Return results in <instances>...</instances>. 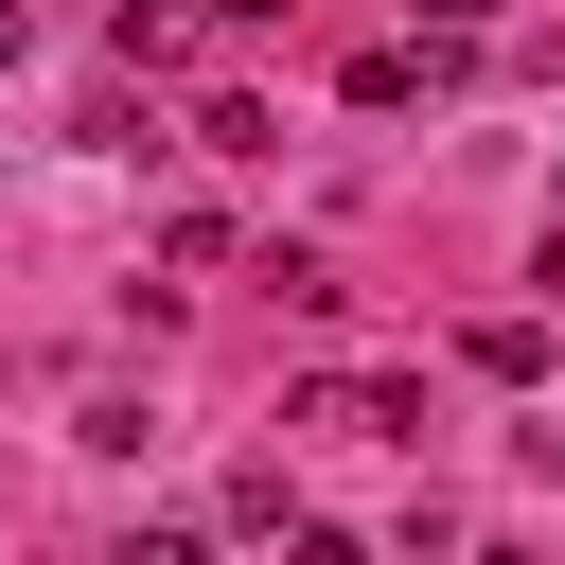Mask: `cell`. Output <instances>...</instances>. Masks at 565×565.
I'll return each mask as SVG.
<instances>
[{"label": "cell", "instance_id": "cell-1", "mask_svg": "<svg viewBox=\"0 0 565 565\" xmlns=\"http://www.w3.org/2000/svg\"><path fill=\"white\" fill-rule=\"evenodd\" d=\"M106 35H124V71H177L212 35V0H106Z\"/></svg>", "mask_w": 565, "mask_h": 565}, {"label": "cell", "instance_id": "cell-2", "mask_svg": "<svg viewBox=\"0 0 565 565\" xmlns=\"http://www.w3.org/2000/svg\"><path fill=\"white\" fill-rule=\"evenodd\" d=\"M106 565H212V547H194V530H124Z\"/></svg>", "mask_w": 565, "mask_h": 565}, {"label": "cell", "instance_id": "cell-3", "mask_svg": "<svg viewBox=\"0 0 565 565\" xmlns=\"http://www.w3.org/2000/svg\"><path fill=\"white\" fill-rule=\"evenodd\" d=\"M18 53H35V0H0V71H18Z\"/></svg>", "mask_w": 565, "mask_h": 565}]
</instances>
